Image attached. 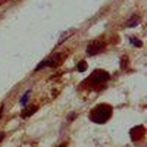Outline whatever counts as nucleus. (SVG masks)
<instances>
[{"label": "nucleus", "mask_w": 147, "mask_h": 147, "mask_svg": "<svg viewBox=\"0 0 147 147\" xmlns=\"http://www.w3.org/2000/svg\"><path fill=\"white\" fill-rule=\"evenodd\" d=\"M113 109L107 103H100L93 107V110L90 112V121H93L94 124H106L112 116Z\"/></svg>", "instance_id": "1"}, {"label": "nucleus", "mask_w": 147, "mask_h": 147, "mask_svg": "<svg viewBox=\"0 0 147 147\" xmlns=\"http://www.w3.org/2000/svg\"><path fill=\"white\" fill-rule=\"evenodd\" d=\"M110 80V75L106 72V71H94L91 75H90V78L85 81V82H90L91 84V87H94V85H100L102 82H106V81H109Z\"/></svg>", "instance_id": "2"}, {"label": "nucleus", "mask_w": 147, "mask_h": 147, "mask_svg": "<svg viewBox=\"0 0 147 147\" xmlns=\"http://www.w3.org/2000/svg\"><path fill=\"white\" fill-rule=\"evenodd\" d=\"M105 47H106V43L102 41V40H94L91 43L87 44V55L88 56H96V55H99L100 52L105 50Z\"/></svg>", "instance_id": "3"}, {"label": "nucleus", "mask_w": 147, "mask_h": 147, "mask_svg": "<svg viewBox=\"0 0 147 147\" xmlns=\"http://www.w3.org/2000/svg\"><path fill=\"white\" fill-rule=\"evenodd\" d=\"M60 59H62V55H60V53H55V55H52L50 57L41 60V62L35 66L34 71H40V69H43V68H46V66H56V65L60 62Z\"/></svg>", "instance_id": "4"}, {"label": "nucleus", "mask_w": 147, "mask_h": 147, "mask_svg": "<svg viewBox=\"0 0 147 147\" xmlns=\"http://www.w3.org/2000/svg\"><path fill=\"white\" fill-rule=\"evenodd\" d=\"M144 131H146V129H144L143 125H138V127H136V128H132V129L129 131L131 140H132V141H140V140H143L144 136H146Z\"/></svg>", "instance_id": "5"}, {"label": "nucleus", "mask_w": 147, "mask_h": 147, "mask_svg": "<svg viewBox=\"0 0 147 147\" xmlns=\"http://www.w3.org/2000/svg\"><path fill=\"white\" fill-rule=\"evenodd\" d=\"M37 110H38V106H30L27 107L25 110H22V113H21V118H28L31 115H34Z\"/></svg>", "instance_id": "6"}, {"label": "nucleus", "mask_w": 147, "mask_h": 147, "mask_svg": "<svg viewBox=\"0 0 147 147\" xmlns=\"http://www.w3.org/2000/svg\"><path fill=\"white\" fill-rule=\"evenodd\" d=\"M140 22V16L138 15H132V18L128 21V24H127V27L128 28H132V27H136L137 24Z\"/></svg>", "instance_id": "7"}, {"label": "nucleus", "mask_w": 147, "mask_h": 147, "mask_svg": "<svg viewBox=\"0 0 147 147\" xmlns=\"http://www.w3.org/2000/svg\"><path fill=\"white\" fill-rule=\"evenodd\" d=\"M30 94H31V90H27L25 93H24V96L21 97L19 103H21L22 106H25V105H27V102H28V97H30Z\"/></svg>", "instance_id": "8"}, {"label": "nucleus", "mask_w": 147, "mask_h": 147, "mask_svg": "<svg viewBox=\"0 0 147 147\" xmlns=\"http://www.w3.org/2000/svg\"><path fill=\"white\" fill-rule=\"evenodd\" d=\"M72 32H74V31H66V32H63L62 35H60L59 41H57V46H60V44H62L65 40H68V37H69V35H72Z\"/></svg>", "instance_id": "9"}, {"label": "nucleus", "mask_w": 147, "mask_h": 147, "mask_svg": "<svg viewBox=\"0 0 147 147\" xmlns=\"http://www.w3.org/2000/svg\"><path fill=\"white\" fill-rule=\"evenodd\" d=\"M85 69H87V62H85V60H81V62L77 65V71L78 72H84Z\"/></svg>", "instance_id": "10"}, {"label": "nucleus", "mask_w": 147, "mask_h": 147, "mask_svg": "<svg viewBox=\"0 0 147 147\" xmlns=\"http://www.w3.org/2000/svg\"><path fill=\"white\" fill-rule=\"evenodd\" d=\"M129 41H131L134 46H137V47H141V46H143V43H141L138 38H136V37H129Z\"/></svg>", "instance_id": "11"}, {"label": "nucleus", "mask_w": 147, "mask_h": 147, "mask_svg": "<svg viewBox=\"0 0 147 147\" xmlns=\"http://www.w3.org/2000/svg\"><path fill=\"white\" fill-rule=\"evenodd\" d=\"M127 63H128V57H127V56L121 57V68H122V69L127 68Z\"/></svg>", "instance_id": "12"}, {"label": "nucleus", "mask_w": 147, "mask_h": 147, "mask_svg": "<svg viewBox=\"0 0 147 147\" xmlns=\"http://www.w3.org/2000/svg\"><path fill=\"white\" fill-rule=\"evenodd\" d=\"M75 116H77V113H75V112L69 113V115H68V122H72L74 119H75Z\"/></svg>", "instance_id": "13"}, {"label": "nucleus", "mask_w": 147, "mask_h": 147, "mask_svg": "<svg viewBox=\"0 0 147 147\" xmlns=\"http://www.w3.org/2000/svg\"><path fill=\"white\" fill-rule=\"evenodd\" d=\"M3 109H5V106L2 105V106H0V118H2V113H3Z\"/></svg>", "instance_id": "14"}, {"label": "nucleus", "mask_w": 147, "mask_h": 147, "mask_svg": "<svg viewBox=\"0 0 147 147\" xmlns=\"http://www.w3.org/2000/svg\"><path fill=\"white\" fill-rule=\"evenodd\" d=\"M5 138V132H2V131H0V141H2Z\"/></svg>", "instance_id": "15"}, {"label": "nucleus", "mask_w": 147, "mask_h": 147, "mask_svg": "<svg viewBox=\"0 0 147 147\" xmlns=\"http://www.w3.org/2000/svg\"><path fill=\"white\" fill-rule=\"evenodd\" d=\"M59 147H66V144H60Z\"/></svg>", "instance_id": "16"}, {"label": "nucleus", "mask_w": 147, "mask_h": 147, "mask_svg": "<svg viewBox=\"0 0 147 147\" xmlns=\"http://www.w3.org/2000/svg\"><path fill=\"white\" fill-rule=\"evenodd\" d=\"M2 2H3V0H0V3H2Z\"/></svg>", "instance_id": "17"}]
</instances>
